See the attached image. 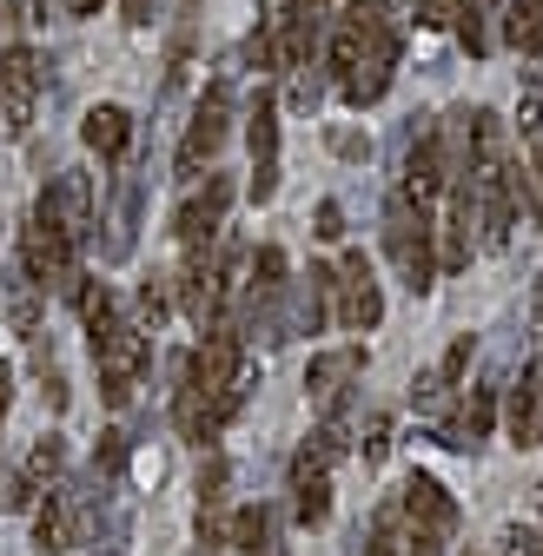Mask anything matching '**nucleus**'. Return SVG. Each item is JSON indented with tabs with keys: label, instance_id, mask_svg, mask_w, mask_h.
<instances>
[{
	"label": "nucleus",
	"instance_id": "nucleus-1",
	"mask_svg": "<svg viewBox=\"0 0 543 556\" xmlns=\"http://www.w3.org/2000/svg\"><path fill=\"white\" fill-rule=\"evenodd\" d=\"M384 252L397 258L412 292L438 286V226L425 219V205L412 192H391V205H384Z\"/></svg>",
	"mask_w": 543,
	"mask_h": 556
},
{
	"label": "nucleus",
	"instance_id": "nucleus-2",
	"mask_svg": "<svg viewBox=\"0 0 543 556\" xmlns=\"http://www.w3.org/2000/svg\"><path fill=\"white\" fill-rule=\"evenodd\" d=\"M93 365H100V397L106 404H132V384L153 365V338L140 318H106L93 331Z\"/></svg>",
	"mask_w": 543,
	"mask_h": 556
},
{
	"label": "nucleus",
	"instance_id": "nucleus-3",
	"mask_svg": "<svg viewBox=\"0 0 543 556\" xmlns=\"http://www.w3.org/2000/svg\"><path fill=\"white\" fill-rule=\"evenodd\" d=\"M21 271H27V286L34 292H74L80 286V245L66 239L53 219H27L21 232Z\"/></svg>",
	"mask_w": 543,
	"mask_h": 556
},
{
	"label": "nucleus",
	"instance_id": "nucleus-4",
	"mask_svg": "<svg viewBox=\"0 0 543 556\" xmlns=\"http://www.w3.org/2000/svg\"><path fill=\"white\" fill-rule=\"evenodd\" d=\"M226 119H232V87L213 80L199 113H192V126H186V139H179V160H173L179 179H199V166H213V153L226 147Z\"/></svg>",
	"mask_w": 543,
	"mask_h": 556
},
{
	"label": "nucleus",
	"instance_id": "nucleus-5",
	"mask_svg": "<svg viewBox=\"0 0 543 556\" xmlns=\"http://www.w3.org/2000/svg\"><path fill=\"white\" fill-rule=\"evenodd\" d=\"M34 100H40V53L34 47H8L0 53V132H27L34 126Z\"/></svg>",
	"mask_w": 543,
	"mask_h": 556
},
{
	"label": "nucleus",
	"instance_id": "nucleus-6",
	"mask_svg": "<svg viewBox=\"0 0 543 556\" xmlns=\"http://www.w3.org/2000/svg\"><path fill=\"white\" fill-rule=\"evenodd\" d=\"M384 318V292H378V271L365 258V245L345 252V265H338V325L345 331H371Z\"/></svg>",
	"mask_w": 543,
	"mask_h": 556
},
{
	"label": "nucleus",
	"instance_id": "nucleus-7",
	"mask_svg": "<svg viewBox=\"0 0 543 556\" xmlns=\"http://www.w3.org/2000/svg\"><path fill=\"white\" fill-rule=\"evenodd\" d=\"M34 213L53 219L74 245H87V232H93V179H87V173H60V179L34 199Z\"/></svg>",
	"mask_w": 543,
	"mask_h": 556
},
{
	"label": "nucleus",
	"instance_id": "nucleus-8",
	"mask_svg": "<svg viewBox=\"0 0 543 556\" xmlns=\"http://www.w3.org/2000/svg\"><path fill=\"white\" fill-rule=\"evenodd\" d=\"M358 371H365V344H338V352H318V358L305 365V391H312V404H318L325 417H331V410H345Z\"/></svg>",
	"mask_w": 543,
	"mask_h": 556
},
{
	"label": "nucleus",
	"instance_id": "nucleus-9",
	"mask_svg": "<svg viewBox=\"0 0 543 556\" xmlns=\"http://www.w3.org/2000/svg\"><path fill=\"white\" fill-rule=\"evenodd\" d=\"M325 470H331V451L312 438V444L292 457V517H299L305 530H318V523L331 517V477H325Z\"/></svg>",
	"mask_w": 543,
	"mask_h": 556
},
{
	"label": "nucleus",
	"instance_id": "nucleus-10",
	"mask_svg": "<svg viewBox=\"0 0 543 556\" xmlns=\"http://www.w3.org/2000/svg\"><path fill=\"white\" fill-rule=\"evenodd\" d=\"M245 139H252V199L265 205L279 192V106L258 93V106L245 113Z\"/></svg>",
	"mask_w": 543,
	"mask_h": 556
},
{
	"label": "nucleus",
	"instance_id": "nucleus-11",
	"mask_svg": "<svg viewBox=\"0 0 543 556\" xmlns=\"http://www.w3.org/2000/svg\"><path fill=\"white\" fill-rule=\"evenodd\" d=\"M397 510H404V523H412V530H431V536H444V543H451V530H457V504H451V491H444L438 477H425V470L404 483Z\"/></svg>",
	"mask_w": 543,
	"mask_h": 556
},
{
	"label": "nucleus",
	"instance_id": "nucleus-12",
	"mask_svg": "<svg viewBox=\"0 0 543 556\" xmlns=\"http://www.w3.org/2000/svg\"><path fill=\"white\" fill-rule=\"evenodd\" d=\"M338 318V271L331 265H312L305 278H299V292H292V312H286V331H325Z\"/></svg>",
	"mask_w": 543,
	"mask_h": 556
},
{
	"label": "nucleus",
	"instance_id": "nucleus-13",
	"mask_svg": "<svg viewBox=\"0 0 543 556\" xmlns=\"http://www.w3.org/2000/svg\"><path fill=\"white\" fill-rule=\"evenodd\" d=\"M226 205H232V179H206V192H192L179 205V219H173L179 245H213L219 226H226Z\"/></svg>",
	"mask_w": 543,
	"mask_h": 556
},
{
	"label": "nucleus",
	"instance_id": "nucleus-14",
	"mask_svg": "<svg viewBox=\"0 0 543 556\" xmlns=\"http://www.w3.org/2000/svg\"><path fill=\"white\" fill-rule=\"evenodd\" d=\"M491 425H497V384H470V397L457 404V417L438 431V444H451V451H478V444L491 438Z\"/></svg>",
	"mask_w": 543,
	"mask_h": 556
},
{
	"label": "nucleus",
	"instance_id": "nucleus-15",
	"mask_svg": "<svg viewBox=\"0 0 543 556\" xmlns=\"http://www.w3.org/2000/svg\"><path fill=\"white\" fill-rule=\"evenodd\" d=\"M132 239H140V179H119V192H113V213H106V258L119 265V258H132Z\"/></svg>",
	"mask_w": 543,
	"mask_h": 556
},
{
	"label": "nucleus",
	"instance_id": "nucleus-16",
	"mask_svg": "<svg viewBox=\"0 0 543 556\" xmlns=\"http://www.w3.org/2000/svg\"><path fill=\"white\" fill-rule=\"evenodd\" d=\"M536 410H543V358H530L523 365V378L510 384V444L517 451H530V431H536Z\"/></svg>",
	"mask_w": 543,
	"mask_h": 556
},
{
	"label": "nucleus",
	"instance_id": "nucleus-17",
	"mask_svg": "<svg viewBox=\"0 0 543 556\" xmlns=\"http://www.w3.org/2000/svg\"><path fill=\"white\" fill-rule=\"evenodd\" d=\"M80 139H87L100 160H126V147H132V113L126 106H93L80 119Z\"/></svg>",
	"mask_w": 543,
	"mask_h": 556
},
{
	"label": "nucleus",
	"instance_id": "nucleus-18",
	"mask_svg": "<svg viewBox=\"0 0 543 556\" xmlns=\"http://www.w3.org/2000/svg\"><path fill=\"white\" fill-rule=\"evenodd\" d=\"M470 352H478V344H470V331H464V338H451V352L438 358V371H425V378L412 384V397H418V404H444V397H451V384L464 378Z\"/></svg>",
	"mask_w": 543,
	"mask_h": 556
},
{
	"label": "nucleus",
	"instance_id": "nucleus-19",
	"mask_svg": "<svg viewBox=\"0 0 543 556\" xmlns=\"http://www.w3.org/2000/svg\"><path fill=\"white\" fill-rule=\"evenodd\" d=\"M226 549H272V510L265 504H239L232 517H226Z\"/></svg>",
	"mask_w": 543,
	"mask_h": 556
},
{
	"label": "nucleus",
	"instance_id": "nucleus-20",
	"mask_svg": "<svg viewBox=\"0 0 543 556\" xmlns=\"http://www.w3.org/2000/svg\"><path fill=\"white\" fill-rule=\"evenodd\" d=\"M397 543H404V510L397 504H378L371 523L358 530V556H397Z\"/></svg>",
	"mask_w": 543,
	"mask_h": 556
},
{
	"label": "nucleus",
	"instance_id": "nucleus-21",
	"mask_svg": "<svg viewBox=\"0 0 543 556\" xmlns=\"http://www.w3.org/2000/svg\"><path fill=\"white\" fill-rule=\"evenodd\" d=\"M504 40L517 53H536L543 47V0H510V8H504Z\"/></svg>",
	"mask_w": 543,
	"mask_h": 556
},
{
	"label": "nucleus",
	"instance_id": "nucleus-22",
	"mask_svg": "<svg viewBox=\"0 0 543 556\" xmlns=\"http://www.w3.org/2000/svg\"><path fill=\"white\" fill-rule=\"evenodd\" d=\"M74 305H80V325H87V331H100L106 318H119V299H113L106 278H80V286H74Z\"/></svg>",
	"mask_w": 543,
	"mask_h": 556
},
{
	"label": "nucleus",
	"instance_id": "nucleus-23",
	"mask_svg": "<svg viewBox=\"0 0 543 556\" xmlns=\"http://www.w3.org/2000/svg\"><path fill=\"white\" fill-rule=\"evenodd\" d=\"M245 292L286 299V252H279V245H258V252H252V278H245Z\"/></svg>",
	"mask_w": 543,
	"mask_h": 556
},
{
	"label": "nucleus",
	"instance_id": "nucleus-24",
	"mask_svg": "<svg viewBox=\"0 0 543 556\" xmlns=\"http://www.w3.org/2000/svg\"><path fill=\"white\" fill-rule=\"evenodd\" d=\"M60 464H66V444H60V438H40V444L27 451L21 477L34 483V491H47V483H60Z\"/></svg>",
	"mask_w": 543,
	"mask_h": 556
},
{
	"label": "nucleus",
	"instance_id": "nucleus-25",
	"mask_svg": "<svg viewBox=\"0 0 543 556\" xmlns=\"http://www.w3.org/2000/svg\"><path fill=\"white\" fill-rule=\"evenodd\" d=\"M166 312H173V278H160V271H153L147 286H140V325L153 331V325H160Z\"/></svg>",
	"mask_w": 543,
	"mask_h": 556
},
{
	"label": "nucleus",
	"instance_id": "nucleus-26",
	"mask_svg": "<svg viewBox=\"0 0 543 556\" xmlns=\"http://www.w3.org/2000/svg\"><path fill=\"white\" fill-rule=\"evenodd\" d=\"M126 457H132V438H126V431H100V451H93V470H106V477H119V470H126Z\"/></svg>",
	"mask_w": 543,
	"mask_h": 556
},
{
	"label": "nucleus",
	"instance_id": "nucleus-27",
	"mask_svg": "<svg viewBox=\"0 0 543 556\" xmlns=\"http://www.w3.org/2000/svg\"><path fill=\"white\" fill-rule=\"evenodd\" d=\"M318 100H325V74H318L312 60H305V66H292V106H299V113H312Z\"/></svg>",
	"mask_w": 543,
	"mask_h": 556
},
{
	"label": "nucleus",
	"instance_id": "nucleus-28",
	"mask_svg": "<svg viewBox=\"0 0 543 556\" xmlns=\"http://www.w3.org/2000/svg\"><path fill=\"white\" fill-rule=\"evenodd\" d=\"M470 8H478V0H418V21H425V27H444V21L457 27Z\"/></svg>",
	"mask_w": 543,
	"mask_h": 556
},
{
	"label": "nucleus",
	"instance_id": "nucleus-29",
	"mask_svg": "<svg viewBox=\"0 0 543 556\" xmlns=\"http://www.w3.org/2000/svg\"><path fill=\"white\" fill-rule=\"evenodd\" d=\"M226 477H232V464L206 457V470H199V504H226Z\"/></svg>",
	"mask_w": 543,
	"mask_h": 556
},
{
	"label": "nucleus",
	"instance_id": "nucleus-30",
	"mask_svg": "<svg viewBox=\"0 0 543 556\" xmlns=\"http://www.w3.org/2000/svg\"><path fill=\"white\" fill-rule=\"evenodd\" d=\"M199 549H226V504H199Z\"/></svg>",
	"mask_w": 543,
	"mask_h": 556
},
{
	"label": "nucleus",
	"instance_id": "nucleus-31",
	"mask_svg": "<svg viewBox=\"0 0 543 556\" xmlns=\"http://www.w3.org/2000/svg\"><path fill=\"white\" fill-rule=\"evenodd\" d=\"M384 451H391V417L371 410V417H365V464H378Z\"/></svg>",
	"mask_w": 543,
	"mask_h": 556
},
{
	"label": "nucleus",
	"instance_id": "nucleus-32",
	"mask_svg": "<svg viewBox=\"0 0 543 556\" xmlns=\"http://www.w3.org/2000/svg\"><path fill=\"white\" fill-rule=\"evenodd\" d=\"M318 239H345V205H338V199H325L318 205V226H312Z\"/></svg>",
	"mask_w": 543,
	"mask_h": 556
},
{
	"label": "nucleus",
	"instance_id": "nucleus-33",
	"mask_svg": "<svg viewBox=\"0 0 543 556\" xmlns=\"http://www.w3.org/2000/svg\"><path fill=\"white\" fill-rule=\"evenodd\" d=\"M457 40H464V47H470V60H478V53H484V47H491V40H484V14H478V8H470V14H464V21H457Z\"/></svg>",
	"mask_w": 543,
	"mask_h": 556
},
{
	"label": "nucleus",
	"instance_id": "nucleus-34",
	"mask_svg": "<svg viewBox=\"0 0 543 556\" xmlns=\"http://www.w3.org/2000/svg\"><path fill=\"white\" fill-rule=\"evenodd\" d=\"M517 126H523V132L536 139V147H543V93H530V100L517 106Z\"/></svg>",
	"mask_w": 543,
	"mask_h": 556
},
{
	"label": "nucleus",
	"instance_id": "nucleus-35",
	"mask_svg": "<svg viewBox=\"0 0 543 556\" xmlns=\"http://www.w3.org/2000/svg\"><path fill=\"white\" fill-rule=\"evenodd\" d=\"M331 153H338V160H365L371 139H365V132H331Z\"/></svg>",
	"mask_w": 543,
	"mask_h": 556
},
{
	"label": "nucleus",
	"instance_id": "nucleus-36",
	"mask_svg": "<svg viewBox=\"0 0 543 556\" xmlns=\"http://www.w3.org/2000/svg\"><path fill=\"white\" fill-rule=\"evenodd\" d=\"M404 543H412V556H444V536H431V530H412Z\"/></svg>",
	"mask_w": 543,
	"mask_h": 556
},
{
	"label": "nucleus",
	"instance_id": "nucleus-37",
	"mask_svg": "<svg viewBox=\"0 0 543 556\" xmlns=\"http://www.w3.org/2000/svg\"><path fill=\"white\" fill-rule=\"evenodd\" d=\"M8 397H14V365L0 358V417H8Z\"/></svg>",
	"mask_w": 543,
	"mask_h": 556
},
{
	"label": "nucleus",
	"instance_id": "nucleus-38",
	"mask_svg": "<svg viewBox=\"0 0 543 556\" xmlns=\"http://www.w3.org/2000/svg\"><path fill=\"white\" fill-rule=\"evenodd\" d=\"M126 21H132V27H147V21H153V0H126Z\"/></svg>",
	"mask_w": 543,
	"mask_h": 556
},
{
	"label": "nucleus",
	"instance_id": "nucleus-39",
	"mask_svg": "<svg viewBox=\"0 0 543 556\" xmlns=\"http://www.w3.org/2000/svg\"><path fill=\"white\" fill-rule=\"evenodd\" d=\"M66 14H100V0H66Z\"/></svg>",
	"mask_w": 543,
	"mask_h": 556
},
{
	"label": "nucleus",
	"instance_id": "nucleus-40",
	"mask_svg": "<svg viewBox=\"0 0 543 556\" xmlns=\"http://www.w3.org/2000/svg\"><path fill=\"white\" fill-rule=\"evenodd\" d=\"M530 173H536V186H543V147H536V166H530Z\"/></svg>",
	"mask_w": 543,
	"mask_h": 556
},
{
	"label": "nucleus",
	"instance_id": "nucleus-41",
	"mask_svg": "<svg viewBox=\"0 0 543 556\" xmlns=\"http://www.w3.org/2000/svg\"><path fill=\"white\" fill-rule=\"evenodd\" d=\"M265 556H286V549H265Z\"/></svg>",
	"mask_w": 543,
	"mask_h": 556
},
{
	"label": "nucleus",
	"instance_id": "nucleus-42",
	"mask_svg": "<svg viewBox=\"0 0 543 556\" xmlns=\"http://www.w3.org/2000/svg\"><path fill=\"white\" fill-rule=\"evenodd\" d=\"M179 8H192V0H179Z\"/></svg>",
	"mask_w": 543,
	"mask_h": 556
},
{
	"label": "nucleus",
	"instance_id": "nucleus-43",
	"mask_svg": "<svg viewBox=\"0 0 543 556\" xmlns=\"http://www.w3.org/2000/svg\"><path fill=\"white\" fill-rule=\"evenodd\" d=\"M536 325H543V318H536Z\"/></svg>",
	"mask_w": 543,
	"mask_h": 556
}]
</instances>
